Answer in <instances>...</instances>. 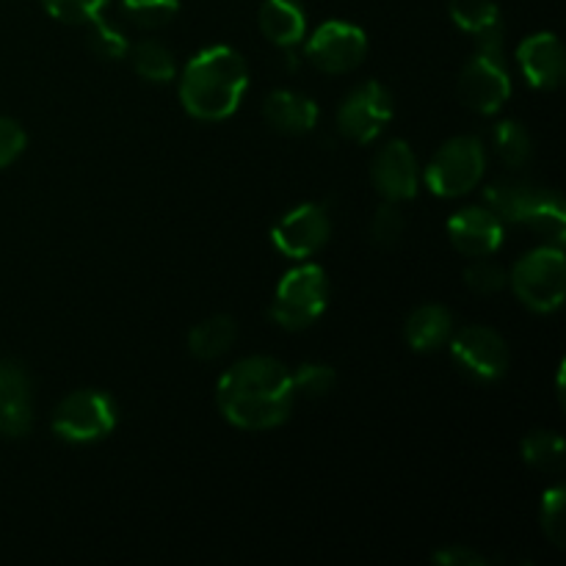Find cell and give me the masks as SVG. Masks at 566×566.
I'll list each match as a JSON object with an SVG mask.
<instances>
[{"label": "cell", "mask_w": 566, "mask_h": 566, "mask_svg": "<svg viewBox=\"0 0 566 566\" xmlns=\"http://www.w3.org/2000/svg\"><path fill=\"white\" fill-rule=\"evenodd\" d=\"M216 401L235 429H276L291 418L296 403L291 370L271 357L238 359L219 379Z\"/></svg>", "instance_id": "1"}, {"label": "cell", "mask_w": 566, "mask_h": 566, "mask_svg": "<svg viewBox=\"0 0 566 566\" xmlns=\"http://www.w3.org/2000/svg\"><path fill=\"white\" fill-rule=\"evenodd\" d=\"M249 88L247 61L227 44L205 48L180 75V103L193 119L219 122L238 111Z\"/></svg>", "instance_id": "2"}, {"label": "cell", "mask_w": 566, "mask_h": 566, "mask_svg": "<svg viewBox=\"0 0 566 566\" xmlns=\"http://www.w3.org/2000/svg\"><path fill=\"white\" fill-rule=\"evenodd\" d=\"M486 208L509 224H525L542 238L562 247L566 232L564 202L556 191L536 188L523 180H497L484 193Z\"/></svg>", "instance_id": "3"}, {"label": "cell", "mask_w": 566, "mask_h": 566, "mask_svg": "<svg viewBox=\"0 0 566 566\" xmlns=\"http://www.w3.org/2000/svg\"><path fill=\"white\" fill-rule=\"evenodd\" d=\"M329 302V282L326 271L315 263H302L298 269L287 271L276 285L274 302H271V321L287 332L307 329L310 324L324 315Z\"/></svg>", "instance_id": "4"}, {"label": "cell", "mask_w": 566, "mask_h": 566, "mask_svg": "<svg viewBox=\"0 0 566 566\" xmlns=\"http://www.w3.org/2000/svg\"><path fill=\"white\" fill-rule=\"evenodd\" d=\"M520 302L534 313H553L566 296V260L562 247H539L525 254L509 274Z\"/></svg>", "instance_id": "5"}, {"label": "cell", "mask_w": 566, "mask_h": 566, "mask_svg": "<svg viewBox=\"0 0 566 566\" xmlns=\"http://www.w3.org/2000/svg\"><path fill=\"white\" fill-rule=\"evenodd\" d=\"M486 169L484 144L473 136H457L442 144L426 166V186L442 199L464 197L479 186Z\"/></svg>", "instance_id": "6"}, {"label": "cell", "mask_w": 566, "mask_h": 566, "mask_svg": "<svg viewBox=\"0 0 566 566\" xmlns=\"http://www.w3.org/2000/svg\"><path fill=\"white\" fill-rule=\"evenodd\" d=\"M457 92L468 108L479 114H497L512 97V75H509L503 44H479V53L464 64L457 81Z\"/></svg>", "instance_id": "7"}, {"label": "cell", "mask_w": 566, "mask_h": 566, "mask_svg": "<svg viewBox=\"0 0 566 566\" xmlns=\"http://www.w3.org/2000/svg\"><path fill=\"white\" fill-rule=\"evenodd\" d=\"M116 429L114 398L97 390L70 392L53 412V431L66 442H97Z\"/></svg>", "instance_id": "8"}, {"label": "cell", "mask_w": 566, "mask_h": 566, "mask_svg": "<svg viewBox=\"0 0 566 566\" xmlns=\"http://www.w3.org/2000/svg\"><path fill=\"white\" fill-rule=\"evenodd\" d=\"M392 119V94L379 81H368L352 88L337 108V125L346 138L357 144H370L385 133Z\"/></svg>", "instance_id": "9"}, {"label": "cell", "mask_w": 566, "mask_h": 566, "mask_svg": "<svg viewBox=\"0 0 566 566\" xmlns=\"http://www.w3.org/2000/svg\"><path fill=\"white\" fill-rule=\"evenodd\" d=\"M368 53V36L352 22L329 20L307 39V59L315 70L343 75L363 64Z\"/></svg>", "instance_id": "10"}, {"label": "cell", "mask_w": 566, "mask_h": 566, "mask_svg": "<svg viewBox=\"0 0 566 566\" xmlns=\"http://www.w3.org/2000/svg\"><path fill=\"white\" fill-rule=\"evenodd\" d=\"M451 357L475 381H497L509 370V346L490 326H464L448 340Z\"/></svg>", "instance_id": "11"}, {"label": "cell", "mask_w": 566, "mask_h": 566, "mask_svg": "<svg viewBox=\"0 0 566 566\" xmlns=\"http://www.w3.org/2000/svg\"><path fill=\"white\" fill-rule=\"evenodd\" d=\"M332 232L329 213L324 205H298L282 216L271 230V243L280 254L291 260H307L326 247Z\"/></svg>", "instance_id": "12"}, {"label": "cell", "mask_w": 566, "mask_h": 566, "mask_svg": "<svg viewBox=\"0 0 566 566\" xmlns=\"http://www.w3.org/2000/svg\"><path fill=\"white\" fill-rule=\"evenodd\" d=\"M370 182L385 202H407L418 193V160L407 142H390L370 164Z\"/></svg>", "instance_id": "13"}, {"label": "cell", "mask_w": 566, "mask_h": 566, "mask_svg": "<svg viewBox=\"0 0 566 566\" xmlns=\"http://www.w3.org/2000/svg\"><path fill=\"white\" fill-rule=\"evenodd\" d=\"M448 238L464 258H490L503 243V221L490 208H464L448 219Z\"/></svg>", "instance_id": "14"}, {"label": "cell", "mask_w": 566, "mask_h": 566, "mask_svg": "<svg viewBox=\"0 0 566 566\" xmlns=\"http://www.w3.org/2000/svg\"><path fill=\"white\" fill-rule=\"evenodd\" d=\"M520 70H523L525 81L539 92H553L562 86L566 59H564V44L556 33H534L525 39L517 48Z\"/></svg>", "instance_id": "15"}, {"label": "cell", "mask_w": 566, "mask_h": 566, "mask_svg": "<svg viewBox=\"0 0 566 566\" xmlns=\"http://www.w3.org/2000/svg\"><path fill=\"white\" fill-rule=\"evenodd\" d=\"M31 423V379L20 363L0 359V431L6 437H25Z\"/></svg>", "instance_id": "16"}, {"label": "cell", "mask_w": 566, "mask_h": 566, "mask_svg": "<svg viewBox=\"0 0 566 566\" xmlns=\"http://www.w3.org/2000/svg\"><path fill=\"white\" fill-rule=\"evenodd\" d=\"M263 116L274 130L285 136H302L318 125V105L298 92H271L263 103Z\"/></svg>", "instance_id": "17"}, {"label": "cell", "mask_w": 566, "mask_h": 566, "mask_svg": "<svg viewBox=\"0 0 566 566\" xmlns=\"http://www.w3.org/2000/svg\"><path fill=\"white\" fill-rule=\"evenodd\" d=\"M260 31L276 48H296L307 33V17L298 0H263L260 6Z\"/></svg>", "instance_id": "18"}, {"label": "cell", "mask_w": 566, "mask_h": 566, "mask_svg": "<svg viewBox=\"0 0 566 566\" xmlns=\"http://www.w3.org/2000/svg\"><path fill=\"white\" fill-rule=\"evenodd\" d=\"M453 335V318L442 304H423L415 310L403 326V337L415 352H437Z\"/></svg>", "instance_id": "19"}, {"label": "cell", "mask_w": 566, "mask_h": 566, "mask_svg": "<svg viewBox=\"0 0 566 566\" xmlns=\"http://www.w3.org/2000/svg\"><path fill=\"white\" fill-rule=\"evenodd\" d=\"M238 337V326L230 315H210L197 324L188 335V352L197 359H219L232 348Z\"/></svg>", "instance_id": "20"}, {"label": "cell", "mask_w": 566, "mask_h": 566, "mask_svg": "<svg viewBox=\"0 0 566 566\" xmlns=\"http://www.w3.org/2000/svg\"><path fill=\"white\" fill-rule=\"evenodd\" d=\"M448 11H451V20L462 31L473 33L475 39L492 31H503L501 9L495 6V0H451Z\"/></svg>", "instance_id": "21"}, {"label": "cell", "mask_w": 566, "mask_h": 566, "mask_svg": "<svg viewBox=\"0 0 566 566\" xmlns=\"http://www.w3.org/2000/svg\"><path fill=\"white\" fill-rule=\"evenodd\" d=\"M492 144H495V153L509 169H523L528 166L531 155H534V142H531V133L525 130L520 122H497L492 127Z\"/></svg>", "instance_id": "22"}, {"label": "cell", "mask_w": 566, "mask_h": 566, "mask_svg": "<svg viewBox=\"0 0 566 566\" xmlns=\"http://www.w3.org/2000/svg\"><path fill=\"white\" fill-rule=\"evenodd\" d=\"M133 70L149 83H169L175 81V55L166 44L153 42V39H144L133 48L130 53Z\"/></svg>", "instance_id": "23"}, {"label": "cell", "mask_w": 566, "mask_h": 566, "mask_svg": "<svg viewBox=\"0 0 566 566\" xmlns=\"http://www.w3.org/2000/svg\"><path fill=\"white\" fill-rule=\"evenodd\" d=\"M523 459L531 468L556 473L564 468V440L556 431H531L523 440Z\"/></svg>", "instance_id": "24"}, {"label": "cell", "mask_w": 566, "mask_h": 566, "mask_svg": "<svg viewBox=\"0 0 566 566\" xmlns=\"http://www.w3.org/2000/svg\"><path fill=\"white\" fill-rule=\"evenodd\" d=\"M122 11L133 25L155 31L175 20L180 11V0H122Z\"/></svg>", "instance_id": "25"}, {"label": "cell", "mask_w": 566, "mask_h": 566, "mask_svg": "<svg viewBox=\"0 0 566 566\" xmlns=\"http://www.w3.org/2000/svg\"><path fill=\"white\" fill-rule=\"evenodd\" d=\"M293 381V392L296 398H307V401H318V398L329 396L335 390V381L337 374L329 368V365H321V363H307L291 374Z\"/></svg>", "instance_id": "26"}, {"label": "cell", "mask_w": 566, "mask_h": 566, "mask_svg": "<svg viewBox=\"0 0 566 566\" xmlns=\"http://www.w3.org/2000/svg\"><path fill=\"white\" fill-rule=\"evenodd\" d=\"M86 25H88V48H92L94 55H99V59H111V61L125 59L130 44H127L125 33H122L119 28L105 22L103 17H94V20L86 22Z\"/></svg>", "instance_id": "27"}, {"label": "cell", "mask_w": 566, "mask_h": 566, "mask_svg": "<svg viewBox=\"0 0 566 566\" xmlns=\"http://www.w3.org/2000/svg\"><path fill=\"white\" fill-rule=\"evenodd\" d=\"M542 531L556 547H564L566 539V492L553 486L542 497Z\"/></svg>", "instance_id": "28"}, {"label": "cell", "mask_w": 566, "mask_h": 566, "mask_svg": "<svg viewBox=\"0 0 566 566\" xmlns=\"http://www.w3.org/2000/svg\"><path fill=\"white\" fill-rule=\"evenodd\" d=\"M464 282L473 293H481V296H492V293L503 291L509 285V274L503 265H497L495 260L475 258V263L464 271Z\"/></svg>", "instance_id": "29"}, {"label": "cell", "mask_w": 566, "mask_h": 566, "mask_svg": "<svg viewBox=\"0 0 566 566\" xmlns=\"http://www.w3.org/2000/svg\"><path fill=\"white\" fill-rule=\"evenodd\" d=\"M42 6L59 22H66V25H86L94 17H99V11L108 6V0H42Z\"/></svg>", "instance_id": "30"}, {"label": "cell", "mask_w": 566, "mask_h": 566, "mask_svg": "<svg viewBox=\"0 0 566 566\" xmlns=\"http://www.w3.org/2000/svg\"><path fill=\"white\" fill-rule=\"evenodd\" d=\"M403 227H407V221H403V213L398 210V202H385L376 210L374 221H370V238H374L379 247L390 249L401 241Z\"/></svg>", "instance_id": "31"}, {"label": "cell", "mask_w": 566, "mask_h": 566, "mask_svg": "<svg viewBox=\"0 0 566 566\" xmlns=\"http://www.w3.org/2000/svg\"><path fill=\"white\" fill-rule=\"evenodd\" d=\"M25 144H28V136L20 127V122L0 116V169L14 164V160L22 155V149H25Z\"/></svg>", "instance_id": "32"}, {"label": "cell", "mask_w": 566, "mask_h": 566, "mask_svg": "<svg viewBox=\"0 0 566 566\" xmlns=\"http://www.w3.org/2000/svg\"><path fill=\"white\" fill-rule=\"evenodd\" d=\"M434 562L437 564H446V566H484V556H479L475 551L470 547H446V551L434 553Z\"/></svg>", "instance_id": "33"}]
</instances>
